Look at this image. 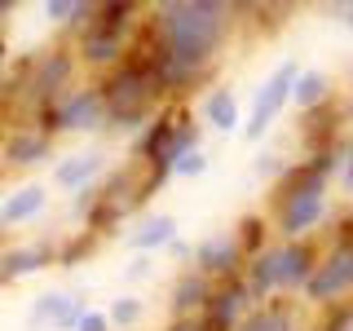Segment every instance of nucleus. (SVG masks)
<instances>
[{"mask_svg":"<svg viewBox=\"0 0 353 331\" xmlns=\"http://www.w3.org/2000/svg\"><path fill=\"white\" fill-rule=\"evenodd\" d=\"M349 287H353V243L336 248L314 274H309V296H314V301H336Z\"/></svg>","mask_w":353,"mask_h":331,"instance_id":"7ed1b4c3","label":"nucleus"},{"mask_svg":"<svg viewBox=\"0 0 353 331\" xmlns=\"http://www.w3.org/2000/svg\"><path fill=\"white\" fill-rule=\"evenodd\" d=\"M208 168V154L203 150H185L181 159L172 163V172H181V177H194V172H203Z\"/></svg>","mask_w":353,"mask_h":331,"instance_id":"4be33fe9","label":"nucleus"},{"mask_svg":"<svg viewBox=\"0 0 353 331\" xmlns=\"http://www.w3.org/2000/svg\"><path fill=\"white\" fill-rule=\"evenodd\" d=\"M80 314L84 309L75 305L71 296H40V305H36V318L40 323H53V327H75Z\"/></svg>","mask_w":353,"mask_h":331,"instance_id":"9d476101","label":"nucleus"},{"mask_svg":"<svg viewBox=\"0 0 353 331\" xmlns=\"http://www.w3.org/2000/svg\"><path fill=\"white\" fill-rule=\"evenodd\" d=\"M309 270H314L309 248H301V243L274 248V252H265L256 261V270H252V292L265 296V292H274V287H296V283L309 279Z\"/></svg>","mask_w":353,"mask_h":331,"instance_id":"f03ea898","label":"nucleus"},{"mask_svg":"<svg viewBox=\"0 0 353 331\" xmlns=\"http://www.w3.org/2000/svg\"><path fill=\"white\" fill-rule=\"evenodd\" d=\"M239 309H243V292H225V296H221L216 318H221V323H230V318H239Z\"/></svg>","mask_w":353,"mask_h":331,"instance_id":"b1692460","label":"nucleus"},{"mask_svg":"<svg viewBox=\"0 0 353 331\" xmlns=\"http://www.w3.org/2000/svg\"><path fill=\"white\" fill-rule=\"evenodd\" d=\"M239 261V243L234 239H208V243H199V265L203 270H230V265Z\"/></svg>","mask_w":353,"mask_h":331,"instance_id":"9b49d317","label":"nucleus"},{"mask_svg":"<svg viewBox=\"0 0 353 331\" xmlns=\"http://www.w3.org/2000/svg\"><path fill=\"white\" fill-rule=\"evenodd\" d=\"M66 80V58H49L40 66V80H36V88L40 93H53V88H58Z\"/></svg>","mask_w":353,"mask_h":331,"instance_id":"aec40b11","label":"nucleus"},{"mask_svg":"<svg viewBox=\"0 0 353 331\" xmlns=\"http://www.w3.org/2000/svg\"><path fill=\"white\" fill-rule=\"evenodd\" d=\"M292 97L301 106H318L327 97V80L318 71H305V75H296V84H292Z\"/></svg>","mask_w":353,"mask_h":331,"instance_id":"a211bd4d","label":"nucleus"},{"mask_svg":"<svg viewBox=\"0 0 353 331\" xmlns=\"http://www.w3.org/2000/svg\"><path fill=\"white\" fill-rule=\"evenodd\" d=\"M124 14H128L124 5H110V9H102V18L93 22V31H88V40H84V53L93 62H110L124 49V27H128Z\"/></svg>","mask_w":353,"mask_h":331,"instance_id":"423d86ee","label":"nucleus"},{"mask_svg":"<svg viewBox=\"0 0 353 331\" xmlns=\"http://www.w3.org/2000/svg\"><path fill=\"white\" fill-rule=\"evenodd\" d=\"M110 318H115V323H137L141 318V301H132V296H124V301H115V309H110Z\"/></svg>","mask_w":353,"mask_h":331,"instance_id":"5701e85b","label":"nucleus"},{"mask_svg":"<svg viewBox=\"0 0 353 331\" xmlns=\"http://www.w3.org/2000/svg\"><path fill=\"white\" fill-rule=\"evenodd\" d=\"M102 115H106V102H102V93H93V88H80V93L62 97L58 110H53L58 128H71V132L97 128V124H102Z\"/></svg>","mask_w":353,"mask_h":331,"instance_id":"0eeeda50","label":"nucleus"},{"mask_svg":"<svg viewBox=\"0 0 353 331\" xmlns=\"http://www.w3.org/2000/svg\"><path fill=\"white\" fill-rule=\"evenodd\" d=\"M239 331H292V314H287V309H261V314H252Z\"/></svg>","mask_w":353,"mask_h":331,"instance_id":"6ab92c4d","label":"nucleus"},{"mask_svg":"<svg viewBox=\"0 0 353 331\" xmlns=\"http://www.w3.org/2000/svg\"><path fill=\"white\" fill-rule=\"evenodd\" d=\"M176 331H203V327H199V323H181V327H176Z\"/></svg>","mask_w":353,"mask_h":331,"instance_id":"bb28decb","label":"nucleus"},{"mask_svg":"<svg viewBox=\"0 0 353 331\" xmlns=\"http://www.w3.org/2000/svg\"><path fill=\"white\" fill-rule=\"evenodd\" d=\"M159 36H163V66L172 75L194 71L199 62L212 58V49L225 36V9L221 5H163L159 9Z\"/></svg>","mask_w":353,"mask_h":331,"instance_id":"f257e3e1","label":"nucleus"},{"mask_svg":"<svg viewBox=\"0 0 353 331\" xmlns=\"http://www.w3.org/2000/svg\"><path fill=\"white\" fill-rule=\"evenodd\" d=\"M345 181L353 185V146H349V159H345Z\"/></svg>","mask_w":353,"mask_h":331,"instance_id":"a878e982","label":"nucleus"},{"mask_svg":"<svg viewBox=\"0 0 353 331\" xmlns=\"http://www.w3.org/2000/svg\"><path fill=\"white\" fill-rule=\"evenodd\" d=\"M44 265V248H22V252H9L5 261H0V279H22V274L40 270Z\"/></svg>","mask_w":353,"mask_h":331,"instance_id":"ddd939ff","label":"nucleus"},{"mask_svg":"<svg viewBox=\"0 0 353 331\" xmlns=\"http://www.w3.org/2000/svg\"><path fill=\"white\" fill-rule=\"evenodd\" d=\"M208 301V283H203V274H185L181 283H176V292H172V305L181 309H194V305H203Z\"/></svg>","mask_w":353,"mask_h":331,"instance_id":"dca6fc26","label":"nucleus"},{"mask_svg":"<svg viewBox=\"0 0 353 331\" xmlns=\"http://www.w3.org/2000/svg\"><path fill=\"white\" fill-rule=\"evenodd\" d=\"M5 154L14 163H40L44 154H49V137H31V132H27V137H14Z\"/></svg>","mask_w":353,"mask_h":331,"instance_id":"f3484780","label":"nucleus"},{"mask_svg":"<svg viewBox=\"0 0 353 331\" xmlns=\"http://www.w3.org/2000/svg\"><path fill=\"white\" fill-rule=\"evenodd\" d=\"M292 84H296V66H279V71L265 80V88L256 93V106H252V124H248V137H261L270 128V119L279 115V106L292 97Z\"/></svg>","mask_w":353,"mask_h":331,"instance_id":"20e7f679","label":"nucleus"},{"mask_svg":"<svg viewBox=\"0 0 353 331\" xmlns=\"http://www.w3.org/2000/svg\"><path fill=\"white\" fill-rule=\"evenodd\" d=\"M88 5H80V0H49V5H44V14H49L53 22H71L75 14H84Z\"/></svg>","mask_w":353,"mask_h":331,"instance_id":"412c9836","label":"nucleus"},{"mask_svg":"<svg viewBox=\"0 0 353 331\" xmlns=\"http://www.w3.org/2000/svg\"><path fill=\"white\" fill-rule=\"evenodd\" d=\"M97 168H102V159H97V154H75V159L58 163V185H84Z\"/></svg>","mask_w":353,"mask_h":331,"instance_id":"4468645a","label":"nucleus"},{"mask_svg":"<svg viewBox=\"0 0 353 331\" xmlns=\"http://www.w3.org/2000/svg\"><path fill=\"white\" fill-rule=\"evenodd\" d=\"M323 217V177H309V185H301L296 194H287V208H283V234L296 239L305 234L314 221Z\"/></svg>","mask_w":353,"mask_h":331,"instance_id":"39448f33","label":"nucleus"},{"mask_svg":"<svg viewBox=\"0 0 353 331\" xmlns=\"http://www.w3.org/2000/svg\"><path fill=\"white\" fill-rule=\"evenodd\" d=\"M36 212H44V185H22V190H14L0 203V221L5 225H22V221H31Z\"/></svg>","mask_w":353,"mask_h":331,"instance_id":"6e6552de","label":"nucleus"},{"mask_svg":"<svg viewBox=\"0 0 353 331\" xmlns=\"http://www.w3.org/2000/svg\"><path fill=\"white\" fill-rule=\"evenodd\" d=\"M141 102H146V75L141 71H124L115 84H110V110H115V115L141 110Z\"/></svg>","mask_w":353,"mask_h":331,"instance_id":"1a4fd4ad","label":"nucleus"},{"mask_svg":"<svg viewBox=\"0 0 353 331\" xmlns=\"http://www.w3.org/2000/svg\"><path fill=\"white\" fill-rule=\"evenodd\" d=\"M172 230H176V225H172V217H150L128 243H132L137 252H146V248H159V243H168V239H172Z\"/></svg>","mask_w":353,"mask_h":331,"instance_id":"2eb2a0df","label":"nucleus"},{"mask_svg":"<svg viewBox=\"0 0 353 331\" xmlns=\"http://www.w3.org/2000/svg\"><path fill=\"white\" fill-rule=\"evenodd\" d=\"M203 115H208V124H212V128H234V124H239V102H234V93L216 88V93L203 102Z\"/></svg>","mask_w":353,"mask_h":331,"instance_id":"f8f14e48","label":"nucleus"},{"mask_svg":"<svg viewBox=\"0 0 353 331\" xmlns=\"http://www.w3.org/2000/svg\"><path fill=\"white\" fill-rule=\"evenodd\" d=\"M110 318L106 314H80V323H75V331H106Z\"/></svg>","mask_w":353,"mask_h":331,"instance_id":"393cba45","label":"nucleus"}]
</instances>
